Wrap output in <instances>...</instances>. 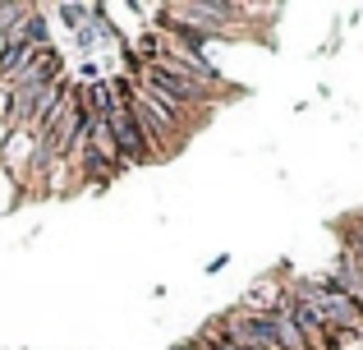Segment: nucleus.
Returning a JSON list of instances; mask_svg holds the SVG:
<instances>
[{"mask_svg": "<svg viewBox=\"0 0 363 350\" xmlns=\"http://www.w3.org/2000/svg\"><path fill=\"white\" fill-rule=\"evenodd\" d=\"M106 129H111V143H116V157H120V171H138L143 162H157V153L147 148V138H143L138 120H133V111L124 106L116 97L106 111Z\"/></svg>", "mask_w": 363, "mask_h": 350, "instance_id": "nucleus-2", "label": "nucleus"}, {"mask_svg": "<svg viewBox=\"0 0 363 350\" xmlns=\"http://www.w3.org/2000/svg\"><path fill=\"white\" fill-rule=\"evenodd\" d=\"M225 263H230V253H216V258H212V263H207V272H212V277H216V272H221V268H225Z\"/></svg>", "mask_w": 363, "mask_h": 350, "instance_id": "nucleus-9", "label": "nucleus"}, {"mask_svg": "<svg viewBox=\"0 0 363 350\" xmlns=\"http://www.w3.org/2000/svg\"><path fill=\"white\" fill-rule=\"evenodd\" d=\"M46 14H51V18H60V28H65V33H79V28L83 23H88V5H55V9H46Z\"/></svg>", "mask_w": 363, "mask_h": 350, "instance_id": "nucleus-8", "label": "nucleus"}, {"mask_svg": "<svg viewBox=\"0 0 363 350\" xmlns=\"http://www.w3.org/2000/svg\"><path fill=\"white\" fill-rule=\"evenodd\" d=\"M14 37L28 46V51H42V46H55V42H51V14H46L42 5H28V14L18 18Z\"/></svg>", "mask_w": 363, "mask_h": 350, "instance_id": "nucleus-4", "label": "nucleus"}, {"mask_svg": "<svg viewBox=\"0 0 363 350\" xmlns=\"http://www.w3.org/2000/svg\"><path fill=\"white\" fill-rule=\"evenodd\" d=\"M285 300V281H276V277H262L257 286H248L244 290V300H240V309H248V314H272L276 305Z\"/></svg>", "mask_w": 363, "mask_h": 350, "instance_id": "nucleus-5", "label": "nucleus"}, {"mask_svg": "<svg viewBox=\"0 0 363 350\" xmlns=\"http://www.w3.org/2000/svg\"><path fill=\"white\" fill-rule=\"evenodd\" d=\"M336 240H340V253H345V258H354L359 268H363V212L345 217V222L336 226Z\"/></svg>", "mask_w": 363, "mask_h": 350, "instance_id": "nucleus-6", "label": "nucleus"}, {"mask_svg": "<svg viewBox=\"0 0 363 350\" xmlns=\"http://www.w3.org/2000/svg\"><path fill=\"white\" fill-rule=\"evenodd\" d=\"M189 350H244V346H235L230 337H225L221 327H216L212 318H207V323L198 327V337H194V341H189Z\"/></svg>", "mask_w": 363, "mask_h": 350, "instance_id": "nucleus-7", "label": "nucleus"}, {"mask_svg": "<svg viewBox=\"0 0 363 350\" xmlns=\"http://www.w3.org/2000/svg\"><path fill=\"white\" fill-rule=\"evenodd\" d=\"M212 323L221 327L235 346H244V350H281V346H276V337H272V327H267V318L262 314H248V309H240V305H230L225 314H216Z\"/></svg>", "mask_w": 363, "mask_h": 350, "instance_id": "nucleus-3", "label": "nucleus"}, {"mask_svg": "<svg viewBox=\"0 0 363 350\" xmlns=\"http://www.w3.org/2000/svg\"><path fill=\"white\" fill-rule=\"evenodd\" d=\"M294 286L308 295V305L322 314V323L331 327V332H350L363 341V309L354 305V300H345L336 286H331L327 272H313V277H294Z\"/></svg>", "mask_w": 363, "mask_h": 350, "instance_id": "nucleus-1", "label": "nucleus"}]
</instances>
